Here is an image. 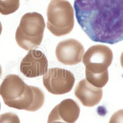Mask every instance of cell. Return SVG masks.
I'll use <instances>...</instances> for the list:
<instances>
[{"instance_id":"6da1fadb","label":"cell","mask_w":123,"mask_h":123,"mask_svg":"<svg viewBox=\"0 0 123 123\" xmlns=\"http://www.w3.org/2000/svg\"><path fill=\"white\" fill-rule=\"evenodd\" d=\"M77 21L94 42L123 41V0H74Z\"/></svg>"},{"instance_id":"7a4b0ae2","label":"cell","mask_w":123,"mask_h":123,"mask_svg":"<svg viewBox=\"0 0 123 123\" xmlns=\"http://www.w3.org/2000/svg\"><path fill=\"white\" fill-rule=\"evenodd\" d=\"M0 95L9 107L36 111L44 105L45 96L41 89L28 86L16 74H9L0 86Z\"/></svg>"},{"instance_id":"3957f363","label":"cell","mask_w":123,"mask_h":123,"mask_svg":"<svg viewBox=\"0 0 123 123\" xmlns=\"http://www.w3.org/2000/svg\"><path fill=\"white\" fill-rule=\"evenodd\" d=\"M113 59V52L108 46L97 44L90 47L83 57L87 81L96 87H104L109 80L108 68Z\"/></svg>"},{"instance_id":"277c9868","label":"cell","mask_w":123,"mask_h":123,"mask_svg":"<svg viewBox=\"0 0 123 123\" xmlns=\"http://www.w3.org/2000/svg\"><path fill=\"white\" fill-rule=\"evenodd\" d=\"M45 27L44 19L39 13L33 12L24 14L15 32L17 44L26 50L40 46Z\"/></svg>"},{"instance_id":"5b68a950","label":"cell","mask_w":123,"mask_h":123,"mask_svg":"<svg viewBox=\"0 0 123 123\" xmlns=\"http://www.w3.org/2000/svg\"><path fill=\"white\" fill-rule=\"evenodd\" d=\"M48 29L56 37L68 35L74 25V11L67 0H52L47 11Z\"/></svg>"},{"instance_id":"8992f818","label":"cell","mask_w":123,"mask_h":123,"mask_svg":"<svg viewBox=\"0 0 123 123\" xmlns=\"http://www.w3.org/2000/svg\"><path fill=\"white\" fill-rule=\"evenodd\" d=\"M43 82L45 88L50 94L62 95L72 90L75 78L71 71L61 68H52L44 74Z\"/></svg>"},{"instance_id":"52a82bcc","label":"cell","mask_w":123,"mask_h":123,"mask_svg":"<svg viewBox=\"0 0 123 123\" xmlns=\"http://www.w3.org/2000/svg\"><path fill=\"white\" fill-rule=\"evenodd\" d=\"M48 61L44 54L39 50L31 49L20 65V70L27 78H37L48 71Z\"/></svg>"},{"instance_id":"ba28073f","label":"cell","mask_w":123,"mask_h":123,"mask_svg":"<svg viewBox=\"0 0 123 123\" xmlns=\"http://www.w3.org/2000/svg\"><path fill=\"white\" fill-rule=\"evenodd\" d=\"M84 48L76 39H68L60 41L55 49L57 59L66 65H74L82 61Z\"/></svg>"},{"instance_id":"9c48e42d","label":"cell","mask_w":123,"mask_h":123,"mask_svg":"<svg viewBox=\"0 0 123 123\" xmlns=\"http://www.w3.org/2000/svg\"><path fill=\"white\" fill-rule=\"evenodd\" d=\"M80 114V106L73 99L67 98L62 101L53 108L48 117V121L74 123L78 119Z\"/></svg>"},{"instance_id":"30bf717a","label":"cell","mask_w":123,"mask_h":123,"mask_svg":"<svg viewBox=\"0 0 123 123\" xmlns=\"http://www.w3.org/2000/svg\"><path fill=\"white\" fill-rule=\"evenodd\" d=\"M74 95L84 106L92 107L99 104L103 96V91L84 79L80 81L76 86Z\"/></svg>"},{"instance_id":"8fae6325","label":"cell","mask_w":123,"mask_h":123,"mask_svg":"<svg viewBox=\"0 0 123 123\" xmlns=\"http://www.w3.org/2000/svg\"><path fill=\"white\" fill-rule=\"evenodd\" d=\"M20 6V0H0V13L9 15L17 11Z\"/></svg>"},{"instance_id":"7c38bea8","label":"cell","mask_w":123,"mask_h":123,"mask_svg":"<svg viewBox=\"0 0 123 123\" xmlns=\"http://www.w3.org/2000/svg\"><path fill=\"white\" fill-rule=\"evenodd\" d=\"M0 123H20V121L16 114L6 113L0 115Z\"/></svg>"},{"instance_id":"4fadbf2b","label":"cell","mask_w":123,"mask_h":123,"mask_svg":"<svg viewBox=\"0 0 123 123\" xmlns=\"http://www.w3.org/2000/svg\"><path fill=\"white\" fill-rule=\"evenodd\" d=\"M109 123H123V110H119L112 115Z\"/></svg>"},{"instance_id":"5bb4252c","label":"cell","mask_w":123,"mask_h":123,"mask_svg":"<svg viewBox=\"0 0 123 123\" xmlns=\"http://www.w3.org/2000/svg\"><path fill=\"white\" fill-rule=\"evenodd\" d=\"M120 61H121V65L122 67H123V53L121 54V55Z\"/></svg>"},{"instance_id":"9a60e30c","label":"cell","mask_w":123,"mask_h":123,"mask_svg":"<svg viewBox=\"0 0 123 123\" xmlns=\"http://www.w3.org/2000/svg\"><path fill=\"white\" fill-rule=\"evenodd\" d=\"M48 123H64L60 121H48Z\"/></svg>"},{"instance_id":"2e32d148","label":"cell","mask_w":123,"mask_h":123,"mask_svg":"<svg viewBox=\"0 0 123 123\" xmlns=\"http://www.w3.org/2000/svg\"><path fill=\"white\" fill-rule=\"evenodd\" d=\"M2 30H3V28H2V25L1 22H0V35H1V34L2 33Z\"/></svg>"},{"instance_id":"e0dca14e","label":"cell","mask_w":123,"mask_h":123,"mask_svg":"<svg viewBox=\"0 0 123 123\" xmlns=\"http://www.w3.org/2000/svg\"><path fill=\"white\" fill-rule=\"evenodd\" d=\"M1 74H2V68H1V65H0V78L1 76Z\"/></svg>"},{"instance_id":"ac0fdd59","label":"cell","mask_w":123,"mask_h":123,"mask_svg":"<svg viewBox=\"0 0 123 123\" xmlns=\"http://www.w3.org/2000/svg\"><path fill=\"white\" fill-rule=\"evenodd\" d=\"M0 110H1V104H0Z\"/></svg>"}]
</instances>
